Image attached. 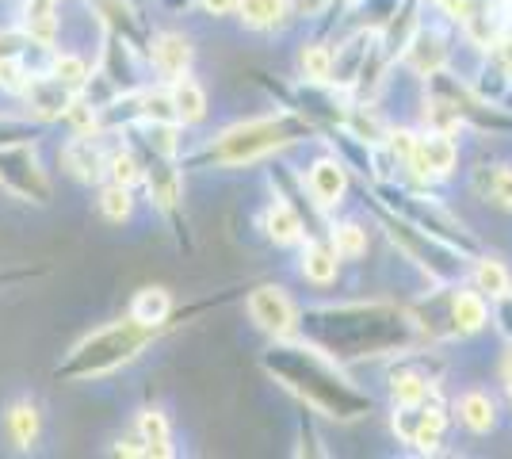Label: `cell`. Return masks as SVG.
<instances>
[{
    "instance_id": "obj_28",
    "label": "cell",
    "mask_w": 512,
    "mask_h": 459,
    "mask_svg": "<svg viewBox=\"0 0 512 459\" xmlns=\"http://www.w3.org/2000/svg\"><path fill=\"white\" fill-rule=\"evenodd\" d=\"M43 69L54 77V81H62L69 92H77L81 96V88L88 85V77L96 73V62H88L81 50H73V46H54V50H46V62Z\"/></svg>"
},
{
    "instance_id": "obj_29",
    "label": "cell",
    "mask_w": 512,
    "mask_h": 459,
    "mask_svg": "<svg viewBox=\"0 0 512 459\" xmlns=\"http://www.w3.org/2000/svg\"><path fill=\"white\" fill-rule=\"evenodd\" d=\"M43 123L39 119H16V115H0V150H8V146H35L39 138H43Z\"/></svg>"
},
{
    "instance_id": "obj_5",
    "label": "cell",
    "mask_w": 512,
    "mask_h": 459,
    "mask_svg": "<svg viewBox=\"0 0 512 459\" xmlns=\"http://www.w3.org/2000/svg\"><path fill=\"white\" fill-rule=\"evenodd\" d=\"M390 433L398 444H406L417 456H436L444 452V440L451 433V410L448 398L436 394L417 406H390Z\"/></svg>"
},
{
    "instance_id": "obj_3",
    "label": "cell",
    "mask_w": 512,
    "mask_h": 459,
    "mask_svg": "<svg viewBox=\"0 0 512 459\" xmlns=\"http://www.w3.org/2000/svg\"><path fill=\"white\" fill-rule=\"evenodd\" d=\"M318 131L310 119H302L291 108H272L264 115H245L218 131L195 138L184 150V169L188 173H237V169H256L276 157H287L306 142H314Z\"/></svg>"
},
{
    "instance_id": "obj_18",
    "label": "cell",
    "mask_w": 512,
    "mask_h": 459,
    "mask_svg": "<svg viewBox=\"0 0 512 459\" xmlns=\"http://www.w3.org/2000/svg\"><path fill=\"white\" fill-rule=\"evenodd\" d=\"M73 96H77V92H69L62 81H54L46 69H39V73L31 77V85L23 88L20 100L27 104V115H31V119H39L43 127H50V123H62L65 119Z\"/></svg>"
},
{
    "instance_id": "obj_11",
    "label": "cell",
    "mask_w": 512,
    "mask_h": 459,
    "mask_svg": "<svg viewBox=\"0 0 512 459\" xmlns=\"http://www.w3.org/2000/svg\"><path fill=\"white\" fill-rule=\"evenodd\" d=\"M146 66L157 85H172L184 73H195V39L180 27H153L146 43Z\"/></svg>"
},
{
    "instance_id": "obj_10",
    "label": "cell",
    "mask_w": 512,
    "mask_h": 459,
    "mask_svg": "<svg viewBox=\"0 0 512 459\" xmlns=\"http://www.w3.org/2000/svg\"><path fill=\"white\" fill-rule=\"evenodd\" d=\"M299 176H302L306 196L318 203V211L337 215V211L348 207V196H352V169L344 165V157L333 150V146H325L321 153H314L299 169Z\"/></svg>"
},
{
    "instance_id": "obj_31",
    "label": "cell",
    "mask_w": 512,
    "mask_h": 459,
    "mask_svg": "<svg viewBox=\"0 0 512 459\" xmlns=\"http://www.w3.org/2000/svg\"><path fill=\"white\" fill-rule=\"evenodd\" d=\"M490 329H497V337H501L505 345H512V295H505V299L493 303Z\"/></svg>"
},
{
    "instance_id": "obj_7",
    "label": "cell",
    "mask_w": 512,
    "mask_h": 459,
    "mask_svg": "<svg viewBox=\"0 0 512 459\" xmlns=\"http://www.w3.org/2000/svg\"><path fill=\"white\" fill-rule=\"evenodd\" d=\"M394 66L402 69L406 77H417V81H425V77H432V73L451 69L455 66V27H451L444 16L428 12Z\"/></svg>"
},
{
    "instance_id": "obj_14",
    "label": "cell",
    "mask_w": 512,
    "mask_h": 459,
    "mask_svg": "<svg viewBox=\"0 0 512 459\" xmlns=\"http://www.w3.org/2000/svg\"><path fill=\"white\" fill-rule=\"evenodd\" d=\"M295 272H299V280L306 287L329 291V287L341 284L344 261L337 257V249L329 245L325 234H314V238H306L299 249H295Z\"/></svg>"
},
{
    "instance_id": "obj_20",
    "label": "cell",
    "mask_w": 512,
    "mask_h": 459,
    "mask_svg": "<svg viewBox=\"0 0 512 459\" xmlns=\"http://www.w3.org/2000/svg\"><path fill=\"white\" fill-rule=\"evenodd\" d=\"M234 20L249 35H283L295 16H291V0H237Z\"/></svg>"
},
{
    "instance_id": "obj_27",
    "label": "cell",
    "mask_w": 512,
    "mask_h": 459,
    "mask_svg": "<svg viewBox=\"0 0 512 459\" xmlns=\"http://www.w3.org/2000/svg\"><path fill=\"white\" fill-rule=\"evenodd\" d=\"M138 188H123V184H111V180H100L96 184V211L107 226H130L138 219Z\"/></svg>"
},
{
    "instance_id": "obj_12",
    "label": "cell",
    "mask_w": 512,
    "mask_h": 459,
    "mask_svg": "<svg viewBox=\"0 0 512 459\" xmlns=\"http://www.w3.org/2000/svg\"><path fill=\"white\" fill-rule=\"evenodd\" d=\"M107 138L111 134H69L58 146V165L62 173L81 184V188H96L104 180L107 165Z\"/></svg>"
},
{
    "instance_id": "obj_24",
    "label": "cell",
    "mask_w": 512,
    "mask_h": 459,
    "mask_svg": "<svg viewBox=\"0 0 512 459\" xmlns=\"http://www.w3.org/2000/svg\"><path fill=\"white\" fill-rule=\"evenodd\" d=\"M130 429L142 437L150 459H172L176 456V448H172V417H169L165 406H157V402L138 406V414H134V421H130Z\"/></svg>"
},
{
    "instance_id": "obj_6",
    "label": "cell",
    "mask_w": 512,
    "mask_h": 459,
    "mask_svg": "<svg viewBox=\"0 0 512 459\" xmlns=\"http://www.w3.org/2000/svg\"><path fill=\"white\" fill-rule=\"evenodd\" d=\"M459 173H463V138L421 131L417 134V150H413L398 180H406L413 188H444Z\"/></svg>"
},
{
    "instance_id": "obj_26",
    "label": "cell",
    "mask_w": 512,
    "mask_h": 459,
    "mask_svg": "<svg viewBox=\"0 0 512 459\" xmlns=\"http://www.w3.org/2000/svg\"><path fill=\"white\" fill-rule=\"evenodd\" d=\"M127 314L130 318H138L142 326H157V329H165V333H169V322H172V314H176V299H172L169 287L146 284L130 295Z\"/></svg>"
},
{
    "instance_id": "obj_8",
    "label": "cell",
    "mask_w": 512,
    "mask_h": 459,
    "mask_svg": "<svg viewBox=\"0 0 512 459\" xmlns=\"http://www.w3.org/2000/svg\"><path fill=\"white\" fill-rule=\"evenodd\" d=\"M245 318L268 341L299 337L302 303L283 284H256L245 291Z\"/></svg>"
},
{
    "instance_id": "obj_32",
    "label": "cell",
    "mask_w": 512,
    "mask_h": 459,
    "mask_svg": "<svg viewBox=\"0 0 512 459\" xmlns=\"http://www.w3.org/2000/svg\"><path fill=\"white\" fill-rule=\"evenodd\" d=\"M115 448V456H127V459H150V452H146V444H142V437L134 433V429H127V433H119V437L111 440Z\"/></svg>"
},
{
    "instance_id": "obj_35",
    "label": "cell",
    "mask_w": 512,
    "mask_h": 459,
    "mask_svg": "<svg viewBox=\"0 0 512 459\" xmlns=\"http://www.w3.org/2000/svg\"><path fill=\"white\" fill-rule=\"evenodd\" d=\"M505 108H512V81H509V92H505V100H501Z\"/></svg>"
},
{
    "instance_id": "obj_19",
    "label": "cell",
    "mask_w": 512,
    "mask_h": 459,
    "mask_svg": "<svg viewBox=\"0 0 512 459\" xmlns=\"http://www.w3.org/2000/svg\"><path fill=\"white\" fill-rule=\"evenodd\" d=\"M333 58H337V43L329 35H302L295 46V81L299 85H333Z\"/></svg>"
},
{
    "instance_id": "obj_23",
    "label": "cell",
    "mask_w": 512,
    "mask_h": 459,
    "mask_svg": "<svg viewBox=\"0 0 512 459\" xmlns=\"http://www.w3.org/2000/svg\"><path fill=\"white\" fill-rule=\"evenodd\" d=\"M169 96L172 108H176V123L184 131H195V127H203L211 119V92H207V85L195 73H184L180 81H172Z\"/></svg>"
},
{
    "instance_id": "obj_25",
    "label": "cell",
    "mask_w": 512,
    "mask_h": 459,
    "mask_svg": "<svg viewBox=\"0 0 512 459\" xmlns=\"http://www.w3.org/2000/svg\"><path fill=\"white\" fill-rule=\"evenodd\" d=\"M4 437L16 452H31L43 437V410L35 398H16L4 410Z\"/></svg>"
},
{
    "instance_id": "obj_2",
    "label": "cell",
    "mask_w": 512,
    "mask_h": 459,
    "mask_svg": "<svg viewBox=\"0 0 512 459\" xmlns=\"http://www.w3.org/2000/svg\"><path fill=\"white\" fill-rule=\"evenodd\" d=\"M260 368L287 394H295L302 410L325 417V421L356 425L375 410V398L352 379V372L337 364L333 356L306 345L302 337L268 341V349L260 352Z\"/></svg>"
},
{
    "instance_id": "obj_15",
    "label": "cell",
    "mask_w": 512,
    "mask_h": 459,
    "mask_svg": "<svg viewBox=\"0 0 512 459\" xmlns=\"http://www.w3.org/2000/svg\"><path fill=\"white\" fill-rule=\"evenodd\" d=\"M256 230L272 249H299L306 241V222L279 192H268V203L256 211Z\"/></svg>"
},
{
    "instance_id": "obj_13",
    "label": "cell",
    "mask_w": 512,
    "mask_h": 459,
    "mask_svg": "<svg viewBox=\"0 0 512 459\" xmlns=\"http://www.w3.org/2000/svg\"><path fill=\"white\" fill-rule=\"evenodd\" d=\"M451 425L463 429L470 437H490L501 425V394L490 387H463L448 402Z\"/></svg>"
},
{
    "instance_id": "obj_16",
    "label": "cell",
    "mask_w": 512,
    "mask_h": 459,
    "mask_svg": "<svg viewBox=\"0 0 512 459\" xmlns=\"http://www.w3.org/2000/svg\"><path fill=\"white\" fill-rule=\"evenodd\" d=\"M448 314H451V329H455V341H474V337H482L490 329L493 303L463 280V284H451Z\"/></svg>"
},
{
    "instance_id": "obj_22",
    "label": "cell",
    "mask_w": 512,
    "mask_h": 459,
    "mask_svg": "<svg viewBox=\"0 0 512 459\" xmlns=\"http://www.w3.org/2000/svg\"><path fill=\"white\" fill-rule=\"evenodd\" d=\"M467 284L474 291H482L490 303L512 295V268L501 253H490V249H478L467 261Z\"/></svg>"
},
{
    "instance_id": "obj_30",
    "label": "cell",
    "mask_w": 512,
    "mask_h": 459,
    "mask_svg": "<svg viewBox=\"0 0 512 459\" xmlns=\"http://www.w3.org/2000/svg\"><path fill=\"white\" fill-rule=\"evenodd\" d=\"M482 62L490 69H497L505 81H512V27H505V31L482 50Z\"/></svg>"
},
{
    "instance_id": "obj_9",
    "label": "cell",
    "mask_w": 512,
    "mask_h": 459,
    "mask_svg": "<svg viewBox=\"0 0 512 459\" xmlns=\"http://www.w3.org/2000/svg\"><path fill=\"white\" fill-rule=\"evenodd\" d=\"M0 192L20 203L50 207L54 203V176L46 173L43 157L35 146H8L0 150Z\"/></svg>"
},
{
    "instance_id": "obj_21",
    "label": "cell",
    "mask_w": 512,
    "mask_h": 459,
    "mask_svg": "<svg viewBox=\"0 0 512 459\" xmlns=\"http://www.w3.org/2000/svg\"><path fill=\"white\" fill-rule=\"evenodd\" d=\"M325 238L337 249V257L344 264H363L367 253H371V226L360 219V215H329V226H325Z\"/></svg>"
},
{
    "instance_id": "obj_34",
    "label": "cell",
    "mask_w": 512,
    "mask_h": 459,
    "mask_svg": "<svg viewBox=\"0 0 512 459\" xmlns=\"http://www.w3.org/2000/svg\"><path fill=\"white\" fill-rule=\"evenodd\" d=\"M501 398H505L501 406H505V410L512 414V383H501Z\"/></svg>"
},
{
    "instance_id": "obj_33",
    "label": "cell",
    "mask_w": 512,
    "mask_h": 459,
    "mask_svg": "<svg viewBox=\"0 0 512 459\" xmlns=\"http://www.w3.org/2000/svg\"><path fill=\"white\" fill-rule=\"evenodd\" d=\"M195 8H199L203 16H211V20H230L237 0H195Z\"/></svg>"
},
{
    "instance_id": "obj_4",
    "label": "cell",
    "mask_w": 512,
    "mask_h": 459,
    "mask_svg": "<svg viewBox=\"0 0 512 459\" xmlns=\"http://www.w3.org/2000/svg\"><path fill=\"white\" fill-rule=\"evenodd\" d=\"M161 337L165 329L142 326L138 318L123 314L115 322L88 329L77 345H69V352L54 368V379L58 383H100L107 375L127 372L130 364H138Z\"/></svg>"
},
{
    "instance_id": "obj_1",
    "label": "cell",
    "mask_w": 512,
    "mask_h": 459,
    "mask_svg": "<svg viewBox=\"0 0 512 459\" xmlns=\"http://www.w3.org/2000/svg\"><path fill=\"white\" fill-rule=\"evenodd\" d=\"M299 337L306 345L352 368L363 360H390L421 345V333L409 318V306L367 299V303H318L302 306Z\"/></svg>"
},
{
    "instance_id": "obj_17",
    "label": "cell",
    "mask_w": 512,
    "mask_h": 459,
    "mask_svg": "<svg viewBox=\"0 0 512 459\" xmlns=\"http://www.w3.org/2000/svg\"><path fill=\"white\" fill-rule=\"evenodd\" d=\"M467 188L490 211L512 215V161H474L467 169Z\"/></svg>"
}]
</instances>
